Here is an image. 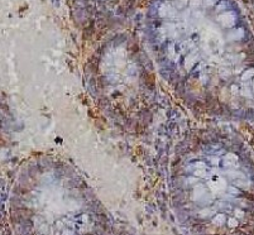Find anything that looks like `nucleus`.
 <instances>
[{
    "instance_id": "obj_3",
    "label": "nucleus",
    "mask_w": 254,
    "mask_h": 235,
    "mask_svg": "<svg viewBox=\"0 0 254 235\" xmlns=\"http://www.w3.org/2000/svg\"><path fill=\"white\" fill-rule=\"evenodd\" d=\"M87 71V90L113 123L127 130L148 124L156 86L151 68L139 56L104 55Z\"/></svg>"
},
{
    "instance_id": "obj_2",
    "label": "nucleus",
    "mask_w": 254,
    "mask_h": 235,
    "mask_svg": "<svg viewBox=\"0 0 254 235\" xmlns=\"http://www.w3.org/2000/svg\"><path fill=\"white\" fill-rule=\"evenodd\" d=\"M172 190L180 218L196 235H238L253 204L254 163L238 138L200 130L177 148Z\"/></svg>"
},
{
    "instance_id": "obj_1",
    "label": "nucleus",
    "mask_w": 254,
    "mask_h": 235,
    "mask_svg": "<svg viewBox=\"0 0 254 235\" xmlns=\"http://www.w3.org/2000/svg\"><path fill=\"white\" fill-rule=\"evenodd\" d=\"M156 28L157 63L186 105L223 119L254 118V39L224 4L168 0Z\"/></svg>"
}]
</instances>
